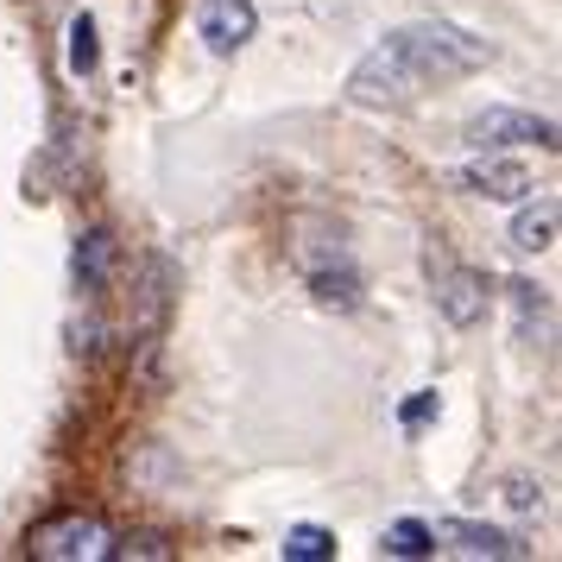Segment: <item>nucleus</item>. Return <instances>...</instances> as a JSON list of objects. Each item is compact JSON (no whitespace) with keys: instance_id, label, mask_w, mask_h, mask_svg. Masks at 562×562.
<instances>
[{"instance_id":"1","label":"nucleus","mask_w":562,"mask_h":562,"mask_svg":"<svg viewBox=\"0 0 562 562\" xmlns=\"http://www.w3.org/2000/svg\"><path fill=\"white\" fill-rule=\"evenodd\" d=\"M486 57H493V45L481 32L449 26V20H405L348 70V102L411 108V102H424L430 89H449V82L486 70Z\"/></svg>"},{"instance_id":"2","label":"nucleus","mask_w":562,"mask_h":562,"mask_svg":"<svg viewBox=\"0 0 562 562\" xmlns=\"http://www.w3.org/2000/svg\"><path fill=\"white\" fill-rule=\"evenodd\" d=\"M114 531H108L102 518H89V512H57L45 525H32L26 531V557L38 562H102Z\"/></svg>"},{"instance_id":"3","label":"nucleus","mask_w":562,"mask_h":562,"mask_svg":"<svg viewBox=\"0 0 562 562\" xmlns=\"http://www.w3.org/2000/svg\"><path fill=\"white\" fill-rule=\"evenodd\" d=\"M468 146L474 153H506V146H543V153H557V121L525 114V108H486V114L468 121Z\"/></svg>"},{"instance_id":"4","label":"nucleus","mask_w":562,"mask_h":562,"mask_svg":"<svg viewBox=\"0 0 562 562\" xmlns=\"http://www.w3.org/2000/svg\"><path fill=\"white\" fill-rule=\"evenodd\" d=\"M449 183H456L461 196H486V203H525L537 190V178L518 165V158H474V165H456L449 171Z\"/></svg>"},{"instance_id":"5","label":"nucleus","mask_w":562,"mask_h":562,"mask_svg":"<svg viewBox=\"0 0 562 562\" xmlns=\"http://www.w3.org/2000/svg\"><path fill=\"white\" fill-rule=\"evenodd\" d=\"M254 32H259L254 0H203V13H196V38H203L215 57H234Z\"/></svg>"},{"instance_id":"6","label":"nucleus","mask_w":562,"mask_h":562,"mask_svg":"<svg viewBox=\"0 0 562 562\" xmlns=\"http://www.w3.org/2000/svg\"><path fill=\"white\" fill-rule=\"evenodd\" d=\"M436 272V304H442V316L456 323V329H474L486 316V279L474 272V266H430Z\"/></svg>"},{"instance_id":"7","label":"nucleus","mask_w":562,"mask_h":562,"mask_svg":"<svg viewBox=\"0 0 562 562\" xmlns=\"http://www.w3.org/2000/svg\"><path fill=\"white\" fill-rule=\"evenodd\" d=\"M430 537L442 543V550H456V557H525V543L506 531H493V525H468V518H442V525H430Z\"/></svg>"},{"instance_id":"8","label":"nucleus","mask_w":562,"mask_h":562,"mask_svg":"<svg viewBox=\"0 0 562 562\" xmlns=\"http://www.w3.org/2000/svg\"><path fill=\"white\" fill-rule=\"evenodd\" d=\"M70 279L89 304L108 297V279H114V234L108 228H82L77 234V259H70Z\"/></svg>"},{"instance_id":"9","label":"nucleus","mask_w":562,"mask_h":562,"mask_svg":"<svg viewBox=\"0 0 562 562\" xmlns=\"http://www.w3.org/2000/svg\"><path fill=\"white\" fill-rule=\"evenodd\" d=\"M557 228H562L557 196H543V203L525 196V209L512 215V247H518V254H550V247H557Z\"/></svg>"},{"instance_id":"10","label":"nucleus","mask_w":562,"mask_h":562,"mask_svg":"<svg viewBox=\"0 0 562 562\" xmlns=\"http://www.w3.org/2000/svg\"><path fill=\"white\" fill-rule=\"evenodd\" d=\"M64 38H70V45H64V64H70V77L89 82L95 70H102V38H95V13H77Z\"/></svg>"},{"instance_id":"11","label":"nucleus","mask_w":562,"mask_h":562,"mask_svg":"<svg viewBox=\"0 0 562 562\" xmlns=\"http://www.w3.org/2000/svg\"><path fill=\"white\" fill-rule=\"evenodd\" d=\"M310 291H316V304H329V310H355L360 304V279L348 272V266H323V272H310Z\"/></svg>"},{"instance_id":"12","label":"nucleus","mask_w":562,"mask_h":562,"mask_svg":"<svg viewBox=\"0 0 562 562\" xmlns=\"http://www.w3.org/2000/svg\"><path fill=\"white\" fill-rule=\"evenodd\" d=\"M335 557V531L323 525H291L284 531V562H329Z\"/></svg>"},{"instance_id":"13","label":"nucleus","mask_w":562,"mask_h":562,"mask_svg":"<svg viewBox=\"0 0 562 562\" xmlns=\"http://www.w3.org/2000/svg\"><path fill=\"white\" fill-rule=\"evenodd\" d=\"M436 537L424 518H398V525H385V557H430Z\"/></svg>"},{"instance_id":"14","label":"nucleus","mask_w":562,"mask_h":562,"mask_svg":"<svg viewBox=\"0 0 562 562\" xmlns=\"http://www.w3.org/2000/svg\"><path fill=\"white\" fill-rule=\"evenodd\" d=\"M108 557H139V562H171L178 557V550H171V537L165 531H133V537H114V543H108Z\"/></svg>"},{"instance_id":"15","label":"nucleus","mask_w":562,"mask_h":562,"mask_svg":"<svg viewBox=\"0 0 562 562\" xmlns=\"http://www.w3.org/2000/svg\"><path fill=\"white\" fill-rule=\"evenodd\" d=\"M506 506H518V512H537V486H531V481H506Z\"/></svg>"},{"instance_id":"16","label":"nucleus","mask_w":562,"mask_h":562,"mask_svg":"<svg viewBox=\"0 0 562 562\" xmlns=\"http://www.w3.org/2000/svg\"><path fill=\"white\" fill-rule=\"evenodd\" d=\"M430 411H436V392H424V398H411V405H405V430H417V424H424Z\"/></svg>"}]
</instances>
